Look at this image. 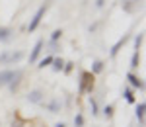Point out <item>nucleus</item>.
<instances>
[{
    "mask_svg": "<svg viewBox=\"0 0 146 127\" xmlns=\"http://www.w3.org/2000/svg\"><path fill=\"white\" fill-rule=\"evenodd\" d=\"M144 110H146V106L142 104V102H140V104L136 106V117H138V121H140V123H142V119H144Z\"/></svg>",
    "mask_w": 146,
    "mask_h": 127,
    "instance_id": "nucleus-11",
    "label": "nucleus"
},
{
    "mask_svg": "<svg viewBox=\"0 0 146 127\" xmlns=\"http://www.w3.org/2000/svg\"><path fill=\"white\" fill-rule=\"evenodd\" d=\"M53 69L55 70H62L64 69V61H62V59H53Z\"/></svg>",
    "mask_w": 146,
    "mask_h": 127,
    "instance_id": "nucleus-13",
    "label": "nucleus"
},
{
    "mask_svg": "<svg viewBox=\"0 0 146 127\" xmlns=\"http://www.w3.org/2000/svg\"><path fill=\"white\" fill-rule=\"evenodd\" d=\"M90 106H92V114L96 116V114H98V104H96V100H94V98H90Z\"/></svg>",
    "mask_w": 146,
    "mask_h": 127,
    "instance_id": "nucleus-20",
    "label": "nucleus"
},
{
    "mask_svg": "<svg viewBox=\"0 0 146 127\" xmlns=\"http://www.w3.org/2000/svg\"><path fill=\"white\" fill-rule=\"evenodd\" d=\"M14 72H16V70H12V69L0 70V86H8L12 82V78H14Z\"/></svg>",
    "mask_w": 146,
    "mask_h": 127,
    "instance_id": "nucleus-4",
    "label": "nucleus"
},
{
    "mask_svg": "<svg viewBox=\"0 0 146 127\" xmlns=\"http://www.w3.org/2000/svg\"><path fill=\"white\" fill-rule=\"evenodd\" d=\"M127 78H129V80H131V84H133V86H135V88H144V82L140 80V78H138V76H135V74H129V76H127Z\"/></svg>",
    "mask_w": 146,
    "mask_h": 127,
    "instance_id": "nucleus-9",
    "label": "nucleus"
},
{
    "mask_svg": "<svg viewBox=\"0 0 146 127\" xmlns=\"http://www.w3.org/2000/svg\"><path fill=\"white\" fill-rule=\"evenodd\" d=\"M49 108H51V112H53V114H56V112H58V108H60V106H58V102H51V106H49Z\"/></svg>",
    "mask_w": 146,
    "mask_h": 127,
    "instance_id": "nucleus-22",
    "label": "nucleus"
},
{
    "mask_svg": "<svg viewBox=\"0 0 146 127\" xmlns=\"http://www.w3.org/2000/svg\"><path fill=\"white\" fill-rule=\"evenodd\" d=\"M101 70H103V63L101 61H96L94 67H92V74H100Z\"/></svg>",
    "mask_w": 146,
    "mask_h": 127,
    "instance_id": "nucleus-12",
    "label": "nucleus"
},
{
    "mask_svg": "<svg viewBox=\"0 0 146 127\" xmlns=\"http://www.w3.org/2000/svg\"><path fill=\"white\" fill-rule=\"evenodd\" d=\"M12 35V29L10 27H0V41H8Z\"/></svg>",
    "mask_w": 146,
    "mask_h": 127,
    "instance_id": "nucleus-10",
    "label": "nucleus"
},
{
    "mask_svg": "<svg viewBox=\"0 0 146 127\" xmlns=\"http://www.w3.org/2000/svg\"><path fill=\"white\" fill-rule=\"evenodd\" d=\"M45 10H47V6H41L39 10L35 12V16H33V18H31V22H29V25H27V31H29V33L37 29V25L41 23V18L45 16Z\"/></svg>",
    "mask_w": 146,
    "mask_h": 127,
    "instance_id": "nucleus-2",
    "label": "nucleus"
},
{
    "mask_svg": "<svg viewBox=\"0 0 146 127\" xmlns=\"http://www.w3.org/2000/svg\"><path fill=\"white\" fill-rule=\"evenodd\" d=\"M55 127H66V125H64V123H56Z\"/></svg>",
    "mask_w": 146,
    "mask_h": 127,
    "instance_id": "nucleus-25",
    "label": "nucleus"
},
{
    "mask_svg": "<svg viewBox=\"0 0 146 127\" xmlns=\"http://www.w3.org/2000/svg\"><path fill=\"white\" fill-rule=\"evenodd\" d=\"M96 4H98V6H103V0H98Z\"/></svg>",
    "mask_w": 146,
    "mask_h": 127,
    "instance_id": "nucleus-24",
    "label": "nucleus"
},
{
    "mask_svg": "<svg viewBox=\"0 0 146 127\" xmlns=\"http://www.w3.org/2000/svg\"><path fill=\"white\" fill-rule=\"evenodd\" d=\"M74 125H76V127H82V125H84V117L80 116V114L74 117Z\"/></svg>",
    "mask_w": 146,
    "mask_h": 127,
    "instance_id": "nucleus-18",
    "label": "nucleus"
},
{
    "mask_svg": "<svg viewBox=\"0 0 146 127\" xmlns=\"http://www.w3.org/2000/svg\"><path fill=\"white\" fill-rule=\"evenodd\" d=\"M60 35H62V29H55V31H53V35H51V39H53V41H56Z\"/></svg>",
    "mask_w": 146,
    "mask_h": 127,
    "instance_id": "nucleus-21",
    "label": "nucleus"
},
{
    "mask_svg": "<svg viewBox=\"0 0 146 127\" xmlns=\"http://www.w3.org/2000/svg\"><path fill=\"white\" fill-rule=\"evenodd\" d=\"M142 37H144V33H138V35H136V39H135V49H136V51L140 49V45H142Z\"/></svg>",
    "mask_w": 146,
    "mask_h": 127,
    "instance_id": "nucleus-16",
    "label": "nucleus"
},
{
    "mask_svg": "<svg viewBox=\"0 0 146 127\" xmlns=\"http://www.w3.org/2000/svg\"><path fill=\"white\" fill-rule=\"evenodd\" d=\"M22 59H23L22 51H16V53H14V51H12V53L6 51V53L0 55V63H2V65H14V63H18V61H22Z\"/></svg>",
    "mask_w": 146,
    "mask_h": 127,
    "instance_id": "nucleus-1",
    "label": "nucleus"
},
{
    "mask_svg": "<svg viewBox=\"0 0 146 127\" xmlns=\"http://www.w3.org/2000/svg\"><path fill=\"white\" fill-rule=\"evenodd\" d=\"M64 65H66V67H64V70H66V72H70V70H72V63H64Z\"/></svg>",
    "mask_w": 146,
    "mask_h": 127,
    "instance_id": "nucleus-23",
    "label": "nucleus"
},
{
    "mask_svg": "<svg viewBox=\"0 0 146 127\" xmlns=\"http://www.w3.org/2000/svg\"><path fill=\"white\" fill-rule=\"evenodd\" d=\"M125 98H127V102H129V104H135V96H133V92H131L129 88L125 90Z\"/></svg>",
    "mask_w": 146,
    "mask_h": 127,
    "instance_id": "nucleus-17",
    "label": "nucleus"
},
{
    "mask_svg": "<svg viewBox=\"0 0 146 127\" xmlns=\"http://www.w3.org/2000/svg\"><path fill=\"white\" fill-rule=\"evenodd\" d=\"M103 114H105V117H113V106H105Z\"/></svg>",
    "mask_w": 146,
    "mask_h": 127,
    "instance_id": "nucleus-19",
    "label": "nucleus"
},
{
    "mask_svg": "<svg viewBox=\"0 0 146 127\" xmlns=\"http://www.w3.org/2000/svg\"><path fill=\"white\" fill-rule=\"evenodd\" d=\"M27 102L29 104H41L43 102V92L41 90H31L27 94Z\"/></svg>",
    "mask_w": 146,
    "mask_h": 127,
    "instance_id": "nucleus-5",
    "label": "nucleus"
},
{
    "mask_svg": "<svg viewBox=\"0 0 146 127\" xmlns=\"http://www.w3.org/2000/svg\"><path fill=\"white\" fill-rule=\"evenodd\" d=\"M94 86V74L92 72H84L82 74V82H80V92H88Z\"/></svg>",
    "mask_w": 146,
    "mask_h": 127,
    "instance_id": "nucleus-3",
    "label": "nucleus"
},
{
    "mask_svg": "<svg viewBox=\"0 0 146 127\" xmlns=\"http://www.w3.org/2000/svg\"><path fill=\"white\" fill-rule=\"evenodd\" d=\"M20 78H22V72H20V70H16V72H14V78H12V82L8 84V86H10V90H16V88H18Z\"/></svg>",
    "mask_w": 146,
    "mask_h": 127,
    "instance_id": "nucleus-8",
    "label": "nucleus"
},
{
    "mask_svg": "<svg viewBox=\"0 0 146 127\" xmlns=\"http://www.w3.org/2000/svg\"><path fill=\"white\" fill-rule=\"evenodd\" d=\"M14 127H22V125H20V123H16V125H14Z\"/></svg>",
    "mask_w": 146,
    "mask_h": 127,
    "instance_id": "nucleus-26",
    "label": "nucleus"
},
{
    "mask_svg": "<svg viewBox=\"0 0 146 127\" xmlns=\"http://www.w3.org/2000/svg\"><path fill=\"white\" fill-rule=\"evenodd\" d=\"M41 49H43V41L39 39V41L35 43V47L31 49V53H29V63H35V61H37V57H39V53H41Z\"/></svg>",
    "mask_w": 146,
    "mask_h": 127,
    "instance_id": "nucleus-6",
    "label": "nucleus"
},
{
    "mask_svg": "<svg viewBox=\"0 0 146 127\" xmlns=\"http://www.w3.org/2000/svg\"><path fill=\"white\" fill-rule=\"evenodd\" d=\"M51 63H53V57H45V59H41V61H39V65H37V67H39V69H45V67L51 65Z\"/></svg>",
    "mask_w": 146,
    "mask_h": 127,
    "instance_id": "nucleus-14",
    "label": "nucleus"
},
{
    "mask_svg": "<svg viewBox=\"0 0 146 127\" xmlns=\"http://www.w3.org/2000/svg\"><path fill=\"white\" fill-rule=\"evenodd\" d=\"M127 39H129V35H123V37H121V39H119V41H117V43L111 47V57H115V55L119 53V49L125 45V41H127Z\"/></svg>",
    "mask_w": 146,
    "mask_h": 127,
    "instance_id": "nucleus-7",
    "label": "nucleus"
},
{
    "mask_svg": "<svg viewBox=\"0 0 146 127\" xmlns=\"http://www.w3.org/2000/svg\"><path fill=\"white\" fill-rule=\"evenodd\" d=\"M138 63H140V57H138V51H136L135 55H133V59H131V67L136 69V67H138Z\"/></svg>",
    "mask_w": 146,
    "mask_h": 127,
    "instance_id": "nucleus-15",
    "label": "nucleus"
}]
</instances>
